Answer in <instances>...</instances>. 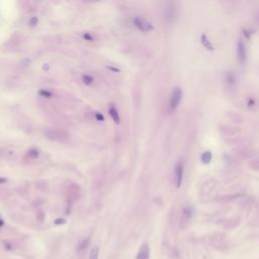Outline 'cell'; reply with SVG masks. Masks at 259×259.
<instances>
[{"mask_svg":"<svg viewBox=\"0 0 259 259\" xmlns=\"http://www.w3.org/2000/svg\"><path fill=\"white\" fill-rule=\"evenodd\" d=\"M181 98H182V91H181V89L179 87L173 88L172 92H171L170 102H169V106H170L171 111H175L178 108V105H179V103L181 101Z\"/></svg>","mask_w":259,"mask_h":259,"instance_id":"cell-1","label":"cell"},{"mask_svg":"<svg viewBox=\"0 0 259 259\" xmlns=\"http://www.w3.org/2000/svg\"><path fill=\"white\" fill-rule=\"evenodd\" d=\"M134 24L142 31H149L153 30V25H152L150 22L146 21L140 17H136L134 19Z\"/></svg>","mask_w":259,"mask_h":259,"instance_id":"cell-2","label":"cell"},{"mask_svg":"<svg viewBox=\"0 0 259 259\" xmlns=\"http://www.w3.org/2000/svg\"><path fill=\"white\" fill-rule=\"evenodd\" d=\"M174 174H175V181L177 187H179L182 182L183 178V163L181 161H178L175 166V170H174Z\"/></svg>","mask_w":259,"mask_h":259,"instance_id":"cell-3","label":"cell"},{"mask_svg":"<svg viewBox=\"0 0 259 259\" xmlns=\"http://www.w3.org/2000/svg\"><path fill=\"white\" fill-rule=\"evenodd\" d=\"M137 259H150V249L147 244H144L139 250Z\"/></svg>","mask_w":259,"mask_h":259,"instance_id":"cell-4","label":"cell"},{"mask_svg":"<svg viewBox=\"0 0 259 259\" xmlns=\"http://www.w3.org/2000/svg\"><path fill=\"white\" fill-rule=\"evenodd\" d=\"M238 58L240 60V62H244L246 58V53H245V47L244 44L241 41L238 42Z\"/></svg>","mask_w":259,"mask_h":259,"instance_id":"cell-5","label":"cell"},{"mask_svg":"<svg viewBox=\"0 0 259 259\" xmlns=\"http://www.w3.org/2000/svg\"><path fill=\"white\" fill-rule=\"evenodd\" d=\"M108 113L111 115V118L112 119V121L115 122V124H119L121 122V118H119V111H116L115 106H111V108L108 109Z\"/></svg>","mask_w":259,"mask_h":259,"instance_id":"cell-6","label":"cell"},{"mask_svg":"<svg viewBox=\"0 0 259 259\" xmlns=\"http://www.w3.org/2000/svg\"><path fill=\"white\" fill-rule=\"evenodd\" d=\"M46 135L47 137L50 139V140H61L62 139V134L59 132H56V131H53V130H49V131L46 132Z\"/></svg>","mask_w":259,"mask_h":259,"instance_id":"cell-7","label":"cell"},{"mask_svg":"<svg viewBox=\"0 0 259 259\" xmlns=\"http://www.w3.org/2000/svg\"><path fill=\"white\" fill-rule=\"evenodd\" d=\"M93 81H94V78L91 75H88V74H83L82 75V82L85 85H91Z\"/></svg>","mask_w":259,"mask_h":259,"instance_id":"cell-8","label":"cell"},{"mask_svg":"<svg viewBox=\"0 0 259 259\" xmlns=\"http://www.w3.org/2000/svg\"><path fill=\"white\" fill-rule=\"evenodd\" d=\"M98 255H99V248L95 246L91 249L89 253V258L88 259H98Z\"/></svg>","mask_w":259,"mask_h":259,"instance_id":"cell-9","label":"cell"},{"mask_svg":"<svg viewBox=\"0 0 259 259\" xmlns=\"http://www.w3.org/2000/svg\"><path fill=\"white\" fill-rule=\"evenodd\" d=\"M27 155H28V157L31 158V159H37V158L38 157V155H40V152H38V150H37V149L32 148L28 151Z\"/></svg>","mask_w":259,"mask_h":259,"instance_id":"cell-10","label":"cell"},{"mask_svg":"<svg viewBox=\"0 0 259 259\" xmlns=\"http://www.w3.org/2000/svg\"><path fill=\"white\" fill-rule=\"evenodd\" d=\"M88 244H89V238H86V239H84V240H82L80 242V244L78 245V251H82L84 249H86Z\"/></svg>","mask_w":259,"mask_h":259,"instance_id":"cell-11","label":"cell"},{"mask_svg":"<svg viewBox=\"0 0 259 259\" xmlns=\"http://www.w3.org/2000/svg\"><path fill=\"white\" fill-rule=\"evenodd\" d=\"M38 95L42 96V97H46V98H51L52 95H53V93H52L51 91H49V90H47V89H41L40 91H38Z\"/></svg>","mask_w":259,"mask_h":259,"instance_id":"cell-12","label":"cell"},{"mask_svg":"<svg viewBox=\"0 0 259 259\" xmlns=\"http://www.w3.org/2000/svg\"><path fill=\"white\" fill-rule=\"evenodd\" d=\"M28 24H30V27H35V25L38 24V18L37 17V16H32V17L30 19V21H28Z\"/></svg>","mask_w":259,"mask_h":259,"instance_id":"cell-13","label":"cell"},{"mask_svg":"<svg viewBox=\"0 0 259 259\" xmlns=\"http://www.w3.org/2000/svg\"><path fill=\"white\" fill-rule=\"evenodd\" d=\"M82 38H83L85 41H88V42H92V41H94V38H93L92 35L89 34V32H84V34L82 35Z\"/></svg>","mask_w":259,"mask_h":259,"instance_id":"cell-14","label":"cell"},{"mask_svg":"<svg viewBox=\"0 0 259 259\" xmlns=\"http://www.w3.org/2000/svg\"><path fill=\"white\" fill-rule=\"evenodd\" d=\"M54 223H55V225H64V224H66V220L59 218V219H56V220H55Z\"/></svg>","mask_w":259,"mask_h":259,"instance_id":"cell-15","label":"cell"},{"mask_svg":"<svg viewBox=\"0 0 259 259\" xmlns=\"http://www.w3.org/2000/svg\"><path fill=\"white\" fill-rule=\"evenodd\" d=\"M95 118H96L97 121H99V122L104 121V116H103V115H101L100 112H96L95 113Z\"/></svg>","mask_w":259,"mask_h":259,"instance_id":"cell-16","label":"cell"},{"mask_svg":"<svg viewBox=\"0 0 259 259\" xmlns=\"http://www.w3.org/2000/svg\"><path fill=\"white\" fill-rule=\"evenodd\" d=\"M205 155H206V158H203V161H205L206 163H208L209 160L210 159V153H206Z\"/></svg>","mask_w":259,"mask_h":259,"instance_id":"cell-17","label":"cell"},{"mask_svg":"<svg viewBox=\"0 0 259 259\" xmlns=\"http://www.w3.org/2000/svg\"><path fill=\"white\" fill-rule=\"evenodd\" d=\"M6 181H7V178H5V177H0V184L5 183Z\"/></svg>","mask_w":259,"mask_h":259,"instance_id":"cell-18","label":"cell"},{"mask_svg":"<svg viewBox=\"0 0 259 259\" xmlns=\"http://www.w3.org/2000/svg\"><path fill=\"white\" fill-rule=\"evenodd\" d=\"M108 68L112 71H115V72H119V69H118V68H113V67H108Z\"/></svg>","mask_w":259,"mask_h":259,"instance_id":"cell-19","label":"cell"},{"mask_svg":"<svg viewBox=\"0 0 259 259\" xmlns=\"http://www.w3.org/2000/svg\"><path fill=\"white\" fill-rule=\"evenodd\" d=\"M50 69V66H49L48 64H44V66H43V70H49Z\"/></svg>","mask_w":259,"mask_h":259,"instance_id":"cell-20","label":"cell"},{"mask_svg":"<svg viewBox=\"0 0 259 259\" xmlns=\"http://www.w3.org/2000/svg\"><path fill=\"white\" fill-rule=\"evenodd\" d=\"M3 225H4V221H3L1 218H0V228H1Z\"/></svg>","mask_w":259,"mask_h":259,"instance_id":"cell-21","label":"cell"}]
</instances>
